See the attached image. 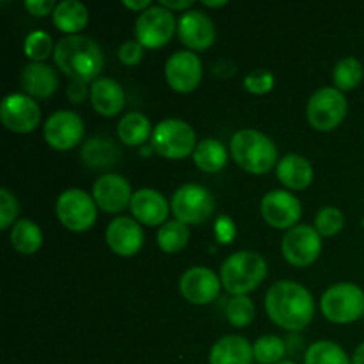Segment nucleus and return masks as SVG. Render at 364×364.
I'll list each match as a JSON object with an SVG mask.
<instances>
[{"instance_id": "ddd939ff", "label": "nucleus", "mask_w": 364, "mask_h": 364, "mask_svg": "<svg viewBox=\"0 0 364 364\" xmlns=\"http://www.w3.org/2000/svg\"><path fill=\"white\" fill-rule=\"evenodd\" d=\"M84 137V121L73 110H57L45 123V141L59 151L75 148Z\"/></svg>"}, {"instance_id": "c85d7f7f", "label": "nucleus", "mask_w": 364, "mask_h": 364, "mask_svg": "<svg viewBox=\"0 0 364 364\" xmlns=\"http://www.w3.org/2000/svg\"><path fill=\"white\" fill-rule=\"evenodd\" d=\"M151 134V123L141 112H130L121 117L117 124V135L127 146H141Z\"/></svg>"}, {"instance_id": "aec40b11", "label": "nucleus", "mask_w": 364, "mask_h": 364, "mask_svg": "<svg viewBox=\"0 0 364 364\" xmlns=\"http://www.w3.org/2000/svg\"><path fill=\"white\" fill-rule=\"evenodd\" d=\"M132 213L139 223L146 226H159L166 224L169 215V203L164 194L153 191V188H141L134 194L130 203Z\"/></svg>"}, {"instance_id": "a211bd4d", "label": "nucleus", "mask_w": 364, "mask_h": 364, "mask_svg": "<svg viewBox=\"0 0 364 364\" xmlns=\"http://www.w3.org/2000/svg\"><path fill=\"white\" fill-rule=\"evenodd\" d=\"M178 36L192 50H206L215 41V25L203 11H187L178 21Z\"/></svg>"}, {"instance_id": "a19ab883", "label": "nucleus", "mask_w": 364, "mask_h": 364, "mask_svg": "<svg viewBox=\"0 0 364 364\" xmlns=\"http://www.w3.org/2000/svg\"><path fill=\"white\" fill-rule=\"evenodd\" d=\"M68 98L71 103H82L87 98V85L84 82L73 80L68 85Z\"/></svg>"}, {"instance_id": "cd10ccee", "label": "nucleus", "mask_w": 364, "mask_h": 364, "mask_svg": "<svg viewBox=\"0 0 364 364\" xmlns=\"http://www.w3.org/2000/svg\"><path fill=\"white\" fill-rule=\"evenodd\" d=\"M11 244L21 255H34L43 244L41 228L31 219H21L11 228Z\"/></svg>"}, {"instance_id": "f257e3e1", "label": "nucleus", "mask_w": 364, "mask_h": 364, "mask_svg": "<svg viewBox=\"0 0 364 364\" xmlns=\"http://www.w3.org/2000/svg\"><path fill=\"white\" fill-rule=\"evenodd\" d=\"M267 315L276 326L287 331H301L315 315V302L308 288L295 281H277L265 297Z\"/></svg>"}, {"instance_id": "9b49d317", "label": "nucleus", "mask_w": 364, "mask_h": 364, "mask_svg": "<svg viewBox=\"0 0 364 364\" xmlns=\"http://www.w3.org/2000/svg\"><path fill=\"white\" fill-rule=\"evenodd\" d=\"M284 259L295 267H308L316 262L322 251V238L313 226L299 224L284 233L281 240Z\"/></svg>"}, {"instance_id": "bb28decb", "label": "nucleus", "mask_w": 364, "mask_h": 364, "mask_svg": "<svg viewBox=\"0 0 364 364\" xmlns=\"http://www.w3.org/2000/svg\"><path fill=\"white\" fill-rule=\"evenodd\" d=\"M194 164L205 173H219L224 169L228 162V149L217 139H205L196 146L194 153Z\"/></svg>"}, {"instance_id": "393cba45", "label": "nucleus", "mask_w": 364, "mask_h": 364, "mask_svg": "<svg viewBox=\"0 0 364 364\" xmlns=\"http://www.w3.org/2000/svg\"><path fill=\"white\" fill-rule=\"evenodd\" d=\"M121 151L109 137H92L82 148V160L92 169H105L114 166L119 159Z\"/></svg>"}, {"instance_id": "4468645a", "label": "nucleus", "mask_w": 364, "mask_h": 364, "mask_svg": "<svg viewBox=\"0 0 364 364\" xmlns=\"http://www.w3.org/2000/svg\"><path fill=\"white\" fill-rule=\"evenodd\" d=\"M262 215L276 230H291L302 215V205L287 191H270L262 199Z\"/></svg>"}, {"instance_id": "a18cd8bd", "label": "nucleus", "mask_w": 364, "mask_h": 364, "mask_svg": "<svg viewBox=\"0 0 364 364\" xmlns=\"http://www.w3.org/2000/svg\"><path fill=\"white\" fill-rule=\"evenodd\" d=\"M203 4H205V6H208V7H223V6H226V0H203Z\"/></svg>"}, {"instance_id": "72a5a7b5", "label": "nucleus", "mask_w": 364, "mask_h": 364, "mask_svg": "<svg viewBox=\"0 0 364 364\" xmlns=\"http://www.w3.org/2000/svg\"><path fill=\"white\" fill-rule=\"evenodd\" d=\"M255 304L247 295H237L230 299L226 306V316L233 327H247L255 320Z\"/></svg>"}, {"instance_id": "412c9836", "label": "nucleus", "mask_w": 364, "mask_h": 364, "mask_svg": "<svg viewBox=\"0 0 364 364\" xmlns=\"http://www.w3.org/2000/svg\"><path fill=\"white\" fill-rule=\"evenodd\" d=\"M20 82L31 98H50L59 87L55 70L45 63H31L21 70Z\"/></svg>"}, {"instance_id": "5701e85b", "label": "nucleus", "mask_w": 364, "mask_h": 364, "mask_svg": "<svg viewBox=\"0 0 364 364\" xmlns=\"http://www.w3.org/2000/svg\"><path fill=\"white\" fill-rule=\"evenodd\" d=\"M208 359L210 364H251L255 348L245 338L228 334L213 345Z\"/></svg>"}, {"instance_id": "4be33fe9", "label": "nucleus", "mask_w": 364, "mask_h": 364, "mask_svg": "<svg viewBox=\"0 0 364 364\" xmlns=\"http://www.w3.org/2000/svg\"><path fill=\"white\" fill-rule=\"evenodd\" d=\"M89 95H91V103L96 112L105 117L116 116L124 107V91L119 82L114 78L102 77L95 80Z\"/></svg>"}, {"instance_id": "37998d69", "label": "nucleus", "mask_w": 364, "mask_h": 364, "mask_svg": "<svg viewBox=\"0 0 364 364\" xmlns=\"http://www.w3.org/2000/svg\"><path fill=\"white\" fill-rule=\"evenodd\" d=\"M124 7H128V9H134V11H146L151 7V2L149 0H137V2H132V0H124L123 2Z\"/></svg>"}, {"instance_id": "58836bf2", "label": "nucleus", "mask_w": 364, "mask_h": 364, "mask_svg": "<svg viewBox=\"0 0 364 364\" xmlns=\"http://www.w3.org/2000/svg\"><path fill=\"white\" fill-rule=\"evenodd\" d=\"M144 57V46L139 41H124L119 46V59L123 64L134 66V64L141 63Z\"/></svg>"}, {"instance_id": "e433bc0d", "label": "nucleus", "mask_w": 364, "mask_h": 364, "mask_svg": "<svg viewBox=\"0 0 364 364\" xmlns=\"http://www.w3.org/2000/svg\"><path fill=\"white\" fill-rule=\"evenodd\" d=\"M244 85L252 95H265V92L272 91L274 75L269 70H255L245 75Z\"/></svg>"}, {"instance_id": "f03ea898", "label": "nucleus", "mask_w": 364, "mask_h": 364, "mask_svg": "<svg viewBox=\"0 0 364 364\" xmlns=\"http://www.w3.org/2000/svg\"><path fill=\"white\" fill-rule=\"evenodd\" d=\"M53 59L64 75L84 84L98 80L96 77L103 70V53L98 43L82 34L60 39L53 50Z\"/></svg>"}, {"instance_id": "2eb2a0df", "label": "nucleus", "mask_w": 364, "mask_h": 364, "mask_svg": "<svg viewBox=\"0 0 364 364\" xmlns=\"http://www.w3.org/2000/svg\"><path fill=\"white\" fill-rule=\"evenodd\" d=\"M203 78L201 59L191 50L174 52L166 63V80L174 91L191 92Z\"/></svg>"}, {"instance_id": "20e7f679", "label": "nucleus", "mask_w": 364, "mask_h": 364, "mask_svg": "<svg viewBox=\"0 0 364 364\" xmlns=\"http://www.w3.org/2000/svg\"><path fill=\"white\" fill-rule=\"evenodd\" d=\"M267 276V262L256 251H238L224 259L220 283L233 297L256 290Z\"/></svg>"}, {"instance_id": "a878e982", "label": "nucleus", "mask_w": 364, "mask_h": 364, "mask_svg": "<svg viewBox=\"0 0 364 364\" xmlns=\"http://www.w3.org/2000/svg\"><path fill=\"white\" fill-rule=\"evenodd\" d=\"M53 23L63 32H68L70 36H75L87 25L89 11L78 0H63L57 4L53 11Z\"/></svg>"}, {"instance_id": "473e14b6", "label": "nucleus", "mask_w": 364, "mask_h": 364, "mask_svg": "<svg viewBox=\"0 0 364 364\" xmlns=\"http://www.w3.org/2000/svg\"><path fill=\"white\" fill-rule=\"evenodd\" d=\"M252 348H255V359L259 364H277L283 361L287 343L283 341V338L276 336V334H267V336L256 340Z\"/></svg>"}, {"instance_id": "6e6552de", "label": "nucleus", "mask_w": 364, "mask_h": 364, "mask_svg": "<svg viewBox=\"0 0 364 364\" xmlns=\"http://www.w3.org/2000/svg\"><path fill=\"white\" fill-rule=\"evenodd\" d=\"M96 201L95 198L80 188H68L59 196L55 205V213L64 228L70 231L80 233V231L91 230L96 223Z\"/></svg>"}, {"instance_id": "7ed1b4c3", "label": "nucleus", "mask_w": 364, "mask_h": 364, "mask_svg": "<svg viewBox=\"0 0 364 364\" xmlns=\"http://www.w3.org/2000/svg\"><path fill=\"white\" fill-rule=\"evenodd\" d=\"M230 149L235 162L251 174L269 173L277 162V148L272 139L252 128L238 130L231 137Z\"/></svg>"}, {"instance_id": "0eeeda50", "label": "nucleus", "mask_w": 364, "mask_h": 364, "mask_svg": "<svg viewBox=\"0 0 364 364\" xmlns=\"http://www.w3.org/2000/svg\"><path fill=\"white\" fill-rule=\"evenodd\" d=\"M171 210L180 223L203 224L212 219L215 212V199L201 185L187 183L174 192L171 199Z\"/></svg>"}, {"instance_id": "dca6fc26", "label": "nucleus", "mask_w": 364, "mask_h": 364, "mask_svg": "<svg viewBox=\"0 0 364 364\" xmlns=\"http://www.w3.org/2000/svg\"><path fill=\"white\" fill-rule=\"evenodd\" d=\"M92 198L103 212L119 213L130 205L134 194L127 178L116 173H107L96 180L92 187Z\"/></svg>"}, {"instance_id": "ea45409f", "label": "nucleus", "mask_w": 364, "mask_h": 364, "mask_svg": "<svg viewBox=\"0 0 364 364\" xmlns=\"http://www.w3.org/2000/svg\"><path fill=\"white\" fill-rule=\"evenodd\" d=\"M25 7L34 16H46V14L55 11L57 4L52 2V0H25Z\"/></svg>"}, {"instance_id": "423d86ee", "label": "nucleus", "mask_w": 364, "mask_h": 364, "mask_svg": "<svg viewBox=\"0 0 364 364\" xmlns=\"http://www.w3.org/2000/svg\"><path fill=\"white\" fill-rule=\"evenodd\" d=\"M151 144L159 155L164 159L180 160L194 153L196 149V132L194 128L183 119H164L156 124L151 135Z\"/></svg>"}, {"instance_id": "f8f14e48", "label": "nucleus", "mask_w": 364, "mask_h": 364, "mask_svg": "<svg viewBox=\"0 0 364 364\" xmlns=\"http://www.w3.org/2000/svg\"><path fill=\"white\" fill-rule=\"evenodd\" d=\"M0 119H2L4 127L9 128L11 132L28 134L38 128L39 121H41V110H39L36 100H32L28 95L13 92L2 100Z\"/></svg>"}, {"instance_id": "f3484780", "label": "nucleus", "mask_w": 364, "mask_h": 364, "mask_svg": "<svg viewBox=\"0 0 364 364\" xmlns=\"http://www.w3.org/2000/svg\"><path fill=\"white\" fill-rule=\"evenodd\" d=\"M219 277L208 267H192L180 277V291L191 304H208L219 297Z\"/></svg>"}, {"instance_id": "49530a36", "label": "nucleus", "mask_w": 364, "mask_h": 364, "mask_svg": "<svg viewBox=\"0 0 364 364\" xmlns=\"http://www.w3.org/2000/svg\"><path fill=\"white\" fill-rule=\"evenodd\" d=\"M277 364H295V363H294V361H284V359H283V361L277 363Z\"/></svg>"}, {"instance_id": "b1692460", "label": "nucleus", "mask_w": 364, "mask_h": 364, "mask_svg": "<svg viewBox=\"0 0 364 364\" xmlns=\"http://www.w3.org/2000/svg\"><path fill=\"white\" fill-rule=\"evenodd\" d=\"M277 178L284 187L291 188V191H304L311 185L315 171L306 156L290 153L277 164Z\"/></svg>"}, {"instance_id": "1a4fd4ad", "label": "nucleus", "mask_w": 364, "mask_h": 364, "mask_svg": "<svg viewBox=\"0 0 364 364\" xmlns=\"http://www.w3.org/2000/svg\"><path fill=\"white\" fill-rule=\"evenodd\" d=\"M308 121L318 132H331L347 116V98L336 87H322L308 102Z\"/></svg>"}, {"instance_id": "c03bdc74", "label": "nucleus", "mask_w": 364, "mask_h": 364, "mask_svg": "<svg viewBox=\"0 0 364 364\" xmlns=\"http://www.w3.org/2000/svg\"><path fill=\"white\" fill-rule=\"evenodd\" d=\"M352 364H364V343L355 348L354 355H352Z\"/></svg>"}, {"instance_id": "39448f33", "label": "nucleus", "mask_w": 364, "mask_h": 364, "mask_svg": "<svg viewBox=\"0 0 364 364\" xmlns=\"http://www.w3.org/2000/svg\"><path fill=\"white\" fill-rule=\"evenodd\" d=\"M322 313L334 323H350L364 315V291L354 283H338L322 295Z\"/></svg>"}, {"instance_id": "4c0bfd02", "label": "nucleus", "mask_w": 364, "mask_h": 364, "mask_svg": "<svg viewBox=\"0 0 364 364\" xmlns=\"http://www.w3.org/2000/svg\"><path fill=\"white\" fill-rule=\"evenodd\" d=\"M20 213V205H18L14 194H11L6 187L0 188V228L7 230L16 215Z\"/></svg>"}, {"instance_id": "c756f323", "label": "nucleus", "mask_w": 364, "mask_h": 364, "mask_svg": "<svg viewBox=\"0 0 364 364\" xmlns=\"http://www.w3.org/2000/svg\"><path fill=\"white\" fill-rule=\"evenodd\" d=\"M188 238H191V231H188L187 224L180 223V220H169L156 233L159 247L169 255L180 252L188 244Z\"/></svg>"}, {"instance_id": "2f4dec72", "label": "nucleus", "mask_w": 364, "mask_h": 364, "mask_svg": "<svg viewBox=\"0 0 364 364\" xmlns=\"http://www.w3.org/2000/svg\"><path fill=\"white\" fill-rule=\"evenodd\" d=\"M363 75V64L355 57H343L334 66L333 80L336 89H340V91H350V89L358 87L361 84Z\"/></svg>"}, {"instance_id": "c9c22d12", "label": "nucleus", "mask_w": 364, "mask_h": 364, "mask_svg": "<svg viewBox=\"0 0 364 364\" xmlns=\"http://www.w3.org/2000/svg\"><path fill=\"white\" fill-rule=\"evenodd\" d=\"M345 226V217L341 210L334 206H323L315 219V230L318 231L320 237H334L340 233Z\"/></svg>"}, {"instance_id": "9d476101", "label": "nucleus", "mask_w": 364, "mask_h": 364, "mask_svg": "<svg viewBox=\"0 0 364 364\" xmlns=\"http://www.w3.org/2000/svg\"><path fill=\"white\" fill-rule=\"evenodd\" d=\"M176 31V20L173 11L164 6H151L142 11L135 21L137 41L146 48H160L171 41Z\"/></svg>"}, {"instance_id": "f704fd0d", "label": "nucleus", "mask_w": 364, "mask_h": 364, "mask_svg": "<svg viewBox=\"0 0 364 364\" xmlns=\"http://www.w3.org/2000/svg\"><path fill=\"white\" fill-rule=\"evenodd\" d=\"M23 50L28 59H32L34 63H43L53 50L52 36L45 31H32L25 38Z\"/></svg>"}, {"instance_id": "79ce46f5", "label": "nucleus", "mask_w": 364, "mask_h": 364, "mask_svg": "<svg viewBox=\"0 0 364 364\" xmlns=\"http://www.w3.org/2000/svg\"><path fill=\"white\" fill-rule=\"evenodd\" d=\"M160 6L167 7L169 11H178V9H187V7L194 6L192 0H162Z\"/></svg>"}, {"instance_id": "6ab92c4d", "label": "nucleus", "mask_w": 364, "mask_h": 364, "mask_svg": "<svg viewBox=\"0 0 364 364\" xmlns=\"http://www.w3.org/2000/svg\"><path fill=\"white\" fill-rule=\"evenodd\" d=\"M107 244L117 256H134L144 244V233L139 223L130 217H116L107 228Z\"/></svg>"}, {"instance_id": "7c9ffc66", "label": "nucleus", "mask_w": 364, "mask_h": 364, "mask_svg": "<svg viewBox=\"0 0 364 364\" xmlns=\"http://www.w3.org/2000/svg\"><path fill=\"white\" fill-rule=\"evenodd\" d=\"M304 364H350V359L340 345L322 340L306 350Z\"/></svg>"}]
</instances>
